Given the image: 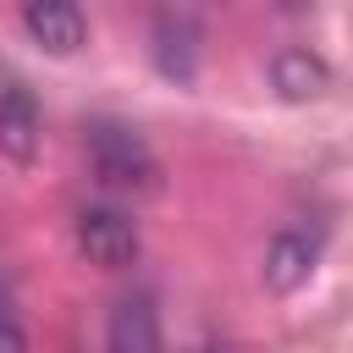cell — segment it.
<instances>
[{
	"label": "cell",
	"instance_id": "6da1fadb",
	"mask_svg": "<svg viewBox=\"0 0 353 353\" xmlns=\"http://www.w3.org/2000/svg\"><path fill=\"white\" fill-rule=\"evenodd\" d=\"M88 165L110 193H149L160 182V165H154L149 143L121 121H94L88 127Z\"/></svg>",
	"mask_w": 353,
	"mask_h": 353
},
{
	"label": "cell",
	"instance_id": "7a4b0ae2",
	"mask_svg": "<svg viewBox=\"0 0 353 353\" xmlns=\"http://www.w3.org/2000/svg\"><path fill=\"white\" fill-rule=\"evenodd\" d=\"M77 248L105 270H127L138 259V221L116 204H94L77 215Z\"/></svg>",
	"mask_w": 353,
	"mask_h": 353
},
{
	"label": "cell",
	"instance_id": "3957f363",
	"mask_svg": "<svg viewBox=\"0 0 353 353\" xmlns=\"http://www.w3.org/2000/svg\"><path fill=\"white\" fill-rule=\"evenodd\" d=\"M22 28L50 55H72L88 39V22H83V6L77 0H22Z\"/></svg>",
	"mask_w": 353,
	"mask_h": 353
},
{
	"label": "cell",
	"instance_id": "277c9868",
	"mask_svg": "<svg viewBox=\"0 0 353 353\" xmlns=\"http://www.w3.org/2000/svg\"><path fill=\"white\" fill-rule=\"evenodd\" d=\"M0 149L28 165L33 149H39V105H33V88L11 72H0Z\"/></svg>",
	"mask_w": 353,
	"mask_h": 353
},
{
	"label": "cell",
	"instance_id": "5b68a950",
	"mask_svg": "<svg viewBox=\"0 0 353 353\" xmlns=\"http://www.w3.org/2000/svg\"><path fill=\"white\" fill-rule=\"evenodd\" d=\"M110 353H160V309L149 292H127L110 309Z\"/></svg>",
	"mask_w": 353,
	"mask_h": 353
},
{
	"label": "cell",
	"instance_id": "8992f818",
	"mask_svg": "<svg viewBox=\"0 0 353 353\" xmlns=\"http://www.w3.org/2000/svg\"><path fill=\"white\" fill-rule=\"evenodd\" d=\"M314 254H320V243H314L309 232H281V237L270 243V254H265L270 287H276V292H292V287L314 270Z\"/></svg>",
	"mask_w": 353,
	"mask_h": 353
},
{
	"label": "cell",
	"instance_id": "52a82bcc",
	"mask_svg": "<svg viewBox=\"0 0 353 353\" xmlns=\"http://www.w3.org/2000/svg\"><path fill=\"white\" fill-rule=\"evenodd\" d=\"M320 83H325V66H320L314 55H303V50H287V55H276V88H281L287 99L320 94Z\"/></svg>",
	"mask_w": 353,
	"mask_h": 353
},
{
	"label": "cell",
	"instance_id": "ba28073f",
	"mask_svg": "<svg viewBox=\"0 0 353 353\" xmlns=\"http://www.w3.org/2000/svg\"><path fill=\"white\" fill-rule=\"evenodd\" d=\"M0 353H28V331H22V314H17V298L6 292V281H0Z\"/></svg>",
	"mask_w": 353,
	"mask_h": 353
},
{
	"label": "cell",
	"instance_id": "9c48e42d",
	"mask_svg": "<svg viewBox=\"0 0 353 353\" xmlns=\"http://www.w3.org/2000/svg\"><path fill=\"white\" fill-rule=\"evenodd\" d=\"M210 353H232V347H210Z\"/></svg>",
	"mask_w": 353,
	"mask_h": 353
}]
</instances>
